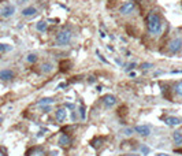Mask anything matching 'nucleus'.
I'll list each match as a JSON object with an SVG mask.
<instances>
[{"label":"nucleus","mask_w":182,"mask_h":156,"mask_svg":"<svg viewBox=\"0 0 182 156\" xmlns=\"http://www.w3.org/2000/svg\"><path fill=\"white\" fill-rule=\"evenodd\" d=\"M145 23H146V29H148V32L152 36H159L162 33V30H163L162 19L155 11H151L146 14Z\"/></svg>","instance_id":"obj_1"},{"label":"nucleus","mask_w":182,"mask_h":156,"mask_svg":"<svg viewBox=\"0 0 182 156\" xmlns=\"http://www.w3.org/2000/svg\"><path fill=\"white\" fill-rule=\"evenodd\" d=\"M71 37H73L71 30H70L69 27H66V29H62L60 32H57V34L55 37V43L57 47H65L67 44H70Z\"/></svg>","instance_id":"obj_2"},{"label":"nucleus","mask_w":182,"mask_h":156,"mask_svg":"<svg viewBox=\"0 0 182 156\" xmlns=\"http://www.w3.org/2000/svg\"><path fill=\"white\" fill-rule=\"evenodd\" d=\"M134 10H136V3H134V0H129V2L123 3V4L121 6L119 12L122 15H129V14H132Z\"/></svg>","instance_id":"obj_3"},{"label":"nucleus","mask_w":182,"mask_h":156,"mask_svg":"<svg viewBox=\"0 0 182 156\" xmlns=\"http://www.w3.org/2000/svg\"><path fill=\"white\" fill-rule=\"evenodd\" d=\"M182 49V40L180 37L171 40V43L168 44V52L170 53H178Z\"/></svg>","instance_id":"obj_4"},{"label":"nucleus","mask_w":182,"mask_h":156,"mask_svg":"<svg viewBox=\"0 0 182 156\" xmlns=\"http://www.w3.org/2000/svg\"><path fill=\"white\" fill-rule=\"evenodd\" d=\"M14 14H15V6L14 4L4 6V7L2 8V11H0V15H2L3 18H11Z\"/></svg>","instance_id":"obj_5"},{"label":"nucleus","mask_w":182,"mask_h":156,"mask_svg":"<svg viewBox=\"0 0 182 156\" xmlns=\"http://www.w3.org/2000/svg\"><path fill=\"white\" fill-rule=\"evenodd\" d=\"M134 132L138 133V134L142 136V137H146V136L151 134V127H149L148 125H140V126L134 127Z\"/></svg>","instance_id":"obj_6"},{"label":"nucleus","mask_w":182,"mask_h":156,"mask_svg":"<svg viewBox=\"0 0 182 156\" xmlns=\"http://www.w3.org/2000/svg\"><path fill=\"white\" fill-rule=\"evenodd\" d=\"M70 144H71V137L67 133H62L59 137V145L62 148H67V146H70Z\"/></svg>","instance_id":"obj_7"},{"label":"nucleus","mask_w":182,"mask_h":156,"mask_svg":"<svg viewBox=\"0 0 182 156\" xmlns=\"http://www.w3.org/2000/svg\"><path fill=\"white\" fill-rule=\"evenodd\" d=\"M66 116H67V111H66V108H57V110L55 111V119H56V122H59V123H62V122H65V119H66Z\"/></svg>","instance_id":"obj_8"},{"label":"nucleus","mask_w":182,"mask_h":156,"mask_svg":"<svg viewBox=\"0 0 182 156\" xmlns=\"http://www.w3.org/2000/svg\"><path fill=\"white\" fill-rule=\"evenodd\" d=\"M103 104L107 108L114 107L115 104H116V97H115L114 95H105V96L103 97Z\"/></svg>","instance_id":"obj_9"},{"label":"nucleus","mask_w":182,"mask_h":156,"mask_svg":"<svg viewBox=\"0 0 182 156\" xmlns=\"http://www.w3.org/2000/svg\"><path fill=\"white\" fill-rule=\"evenodd\" d=\"M28 156H45V151L40 146H34L28 151Z\"/></svg>","instance_id":"obj_10"},{"label":"nucleus","mask_w":182,"mask_h":156,"mask_svg":"<svg viewBox=\"0 0 182 156\" xmlns=\"http://www.w3.org/2000/svg\"><path fill=\"white\" fill-rule=\"evenodd\" d=\"M164 122H166V125H168V126H178L182 123V120L177 116H167V118H164Z\"/></svg>","instance_id":"obj_11"},{"label":"nucleus","mask_w":182,"mask_h":156,"mask_svg":"<svg viewBox=\"0 0 182 156\" xmlns=\"http://www.w3.org/2000/svg\"><path fill=\"white\" fill-rule=\"evenodd\" d=\"M14 78V73L11 70H2L0 71V79L2 81H11Z\"/></svg>","instance_id":"obj_12"},{"label":"nucleus","mask_w":182,"mask_h":156,"mask_svg":"<svg viewBox=\"0 0 182 156\" xmlns=\"http://www.w3.org/2000/svg\"><path fill=\"white\" fill-rule=\"evenodd\" d=\"M55 103V100H53L52 97H44V99H41V100H38V106H40L41 108H44V107H49V106H52V104Z\"/></svg>","instance_id":"obj_13"},{"label":"nucleus","mask_w":182,"mask_h":156,"mask_svg":"<svg viewBox=\"0 0 182 156\" xmlns=\"http://www.w3.org/2000/svg\"><path fill=\"white\" fill-rule=\"evenodd\" d=\"M36 14H37L36 7H26L22 10V15H23V17H34Z\"/></svg>","instance_id":"obj_14"},{"label":"nucleus","mask_w":182,"mask_h":156,"mask_svg":"<svg viewBox=\"0 0 182 156\" xmlns=\"http://www.w3.org/2000/svg\"><path fill=\"white\" fill-rule=\"evenodd\" d=\"M172 140L177 145H182V132L181 130H177V132L172 133Z\"/></svg>","instance_id":"obj_15"},{"label":"nucleus","mask_w":182,"mask_h":156,"mask_svg":"<svg viewBox=\"0 0 182 156\" xmlns=\"http://www.w3.org/2000/svg\"><path fill=\"white\" fill-rule=\"evenodd\" d=\"M40 70L44 74H48V73H51L53 70V66H52V63H44V65H41Z\"/></svg>","instance_id":"obj_16"},{"label":"nucleus","mask_w":182,"mask_h":156,"mask_svg":"<svg viewBox=\"0 0 182 156\" xmlns=\"http://www.w3.org/2000/svg\"><path fill=\"white\" fill-rule=\"evenodd\" d=\"M36 29L38 32H41V33H44V32H47L48 29V25H47V22H44V21H40V22H37V25H36Z\"/></svg>","instance_id":"obj_17"},{"label":"nucleus","mask_w":182,"mask_h":156,"mask_svg":"<svg viewBox=\"0 0 182 156\" xmlns=\"http://www.w3.org/2000/svg\"><path fill=\"white\" fill-rule=\"evenodd\" d=\"M174 92H175V93H177L180 97H182V81H180V82H177V84H175Z\"/></svg>","instance_id":"obj_18"},{"label":"nucleus","mask_w":182,"mask_h":156,"mask_svg":"<svg viewBox=\"0 0 182 156\" xmlns=\"http://www.w3.org/2000/svg\"><path fill=\"white\" fill-rule=\"evenodd\" d=\"M78 111H79V118H81L82 120H85V118H86V110H85V106H81Z\"/></svg>","instance_id":"obj_19"},{"label":"nucleus","mask_w":182,"mask_h":156,"mask_svg":"<svg viewBox=\"0 0 182 156\" xmlns=\"http://www.w3.org/2000/svg\"><path fill=\"white\" fill-rule=\"evenodd\" d=\"M28 63H34V62H37V55H34V53H30V55H28Z\"/></svg>","instance_id":"obj_20"},{"label":"nucleus","mask_w":182,"mask_h":156,"mask_svg":"<svg viewBox=\"0 0 182 156\" xmlns=\"http://www.w3.org/2000/svg\"><path fill=\"white\" fill-rule=\"evenodd\" d=\"M11 47L7 45V44H0V52H6V51H10Z\"/></svg>","instance_id":"obj_21"},{"label":"nucleus","mask_w":182,"mask_h":156,"mask_svg":"<svg viewBox=\"0 0 182 156\" xmlns=\"http://www.w3.org/2000/svg\"><path fill=\"white\" fill-rule=\"evenodd\" d=\"M141 67H142L144 70H146V69H151V67H152V65H151V63H142Z\"/></svg>","instance_id":"obj_22"},{"label":"nucleus","mask_w":182,"mask_h":156,"mask_svg":"<svg viewBox=\"0 0 182 156\" xmlns=\"http://www.w3.org/2000/svg\"><path fill=\"white\" fill-rule=\"evenodd\" d=\"M125 134H126V136H132L133 134V130L132 129H126V130H125Z\"/></svg>","instance_id":"obj_23"},{"label":"nucleus","mask_w":182,"mask_h":156,"mask_svg":"<svg viewBox=\"0 0 182 156\" xmlns=\"http://www.w3.org/2000/svg\"><path fill=\"white\" fill-rule=\"evenodd\" d=\"M134 67H136V65H134V63H130L129 66H126V71H127V70H132V69H134Z\"/></svg>","instance_id":"obj_24"},{"label":"nucleus","mask_w":182,"mask_h":156,"mask_svg":"<svg viewBox=\"0 0 182 156\" xmlns=\"http://www.w3.org/2000/svg\"><path fill=\"white\" fill-rule=\"evenodd\" d=\"M141 151L144 152V154H148V152H149V149L146 148V146H142V148H141Z\"/></svg>","instance_id":"obj_25"},{"label":"nucleus","mask_w":182,"mask_h":156,"mask_svg":"<svg viewBox=\"0 0 182 156\" xmlns=\"http://www.w3.org/2000/svg\"><path fill=\"white\" fill-rule=\"evenodd\" d=\"M125 156H141V155H137V154H130V155H125Z\"/></svg>","instance_id":"obj_26"},{"label":"nucleus","mask_w":182,"mask_h":156,"mask_svg":"<svg viewBox=\"0 0 182 156\" xmlns=\"http://www.w3.org/2000/svg\"><path fill=\"white\" fill-rule=\"evenodd\" d=\"M156 156H168V155H167V154H158Z\"/></svg>","instance_id":"obj_27"},{"label":"nucleus","mask_w":182,"mask_h":156,"mask_svg":"<svg viewBox=\"0 0 182 156\" xmlns=\"http://www.w3.org/2000/svg\"><path fill=\"white\" fill-rule=\"evenodd\" d=\"M0 156H7V155H6V154H4V152H3V151H0Z\"/></svg>","instance_id":"obj_28"},{"label":"nucleus","mask_w":182,"mask_h":156,"mask_svg":"<svg viewBox=\"0 0 182 156\" xmlns=\"http://www.w3.org/2000/svg\"><path fill=\"white\" fill-rule=\"evenodd\" d=\"M29 0H21V3H28Z\"/></svg>","instance_id":"obj_29"}]
</instances>
